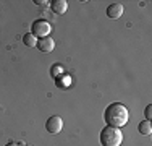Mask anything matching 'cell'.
I'll return each mask as SVG.
<instances>
[{"instance_id":"5bb4252c","label":"cell","mask_w":152,"mask_h":146,"mask_svg":"<svg viewBox=\"0 0 152 146\" xmlns=\"http://www.w3.org/2000/svg\"><path fill=\"white\" fill-rule=\"evenodd\" d=\"M5 146H20V145H18V143H13V141H10V143H7Z\"/></svg>"},{"instance_id":"8992f818","label":"cell","mask_w":152,"mask_h":146,"mask_svg":"<svg viewBox=\"0 0 152 146\" xmlns=\"http://www.w3.org/2000/svg\"><path fill=\"white\" fill-rule=\"evenodd\" d=\"M123 12H125V8H123L121 3H110L107 7V16L110 20H118L123 15Z\"/></svg>"},{"instance_id":"3957f363","label":"cell","mask_w":152,"mask_h":146,"mask_svg":"<svg viewBox=\"0 0 152 146\" xmlns=\"http://www.w3.org/2000/svg\"><path fill=\"white\" fill-rule=\"evenodd\" d=\"M32 34L36 36L37 39H42V38H47V36L50 34V31H52V26H50L49 21L45 20H36L34 23H32Z\"/></svg>"},{"instance_id":"7a4b0ae2","label":"cell","mask_w":152,"mask_h":146,"mask_svg":"<svg viewBox=\"0 0 152 146\" xmlns=\"http://www.w3.org/2000/svg\"><path fill=\"white\" fill-rule=\"evenodd\" d=\"M100 145L102 146H121L123 143V133L117 127H105L100 131Z\"/></svg>"},{"instance_id":"4fadbf2b","label":"cell","mask_w":152,"mask_h":146,"mask_svg":"<svg viewBox=\"0 0 152 146\" xmlns=\"http://www.w3.org/2000/svg\"><path fill=\"white\" fill-rule=\"evenodd\" d=\"M34 3L36 5H41V7H45L49 2H47V0H34Z\"/></svg>"},{"instance_id":"277c9868","label":"cell","mask_w":152,"mask_h":146,"mask_svg":"<svg viewBox=\"0 0 152 146\" xmlns=\"http://www.w3.org/2000/svg\"><path fill=\"white\" fill-rule=\"evenodd\" d=\"M61 128H63V120H61V117H58V115H52L45 122V130L52 135L60 133Z\"/></svg>"},{"instance_id":"6da1fadb","label":"cell","mask_w":152,"mask_h":146,"mask_svg":"<svg viewBox=\"0 0 152 146\" xmlns=\"http://www.w3.org/2000/svg\"><path fill=\"white\" fill-rule=\"evenodd\" d=\"M104 120H105V123L108 127H117V128H120V127L128 123L129 111L126 105L120 104V102H113L108 107H105V111H104Z\"/></svg>"},{"instance_id":"30bf717a","label":"cell","mask_w":152,"mask_h":146,"mask_svg":"<svg viewBox=\"0 0 152 146\" xmlns=\"http://www.w3.org/2000/svg\"><path fill=\"white\" fill-rule=\"evenodd\" d=\"M23 44L28 47H36L37 46V38H36L32 32H26V34L23 36Z\"/></svg>"},{"instance_id":"9a60e30c","label":"cell","mask_w":152,"mask_h":146,"mask_svg":"<svg viewBox=\"0 0 152 146\" xmlns=\"http://www.w3.org/2000/svg\"><path fill=\"white\" fill-rule=\"evenodd\" d=\"M24 146H32V145H24Z\"/></svg>"},{"instance_id":"9c48e42d","label":"cell","mask_w":152,"mask_h":146,"mask_svg":"<svg viewBox=\"0 0 152 146\" xmlns=\"http://www.w3.org/2000/svg\"><path fill=\"white\" fill-rule=\"evenodd\" d=\"M137 130H139L141 135H151L152 133V123H151V120H142V122H139Z\"/></svg>"},{"instance_id":"52a82bcc","label":"cell","mask_w":152,"mask_h":146,"mask_svg":"<svg viewBox=\"0 0 152 146\" xmlns=\"http://www.w3.org/2000/svg\"><path fill=\"white\" fill-rule=\"evenodd\" d=\"M50 8L55 15H65L68 10V2L66 0H52L50 2Z\"/></svg>"},{"instance_id":"ba28073f","label":"cell","mask_w":152,"mask_h":146,"mask_svg":"<svg viewBox=\"0 0 152 146\" xmlns=\"http://www.w3.org/2000/svg\"><path fill=\"white\" fill-rule=\"evenodd\" d=\"M55 85H57V88H60V89L70 88V86H71V76H70V75H66V73H63L61 76L55 78Z\"/></svg>"},{"instance_id":"8fae6325","label":"cell","mask_w":152,"mask_h":146,"mask_svg":"<svg viewBox=\"0 0 152 146\" xmlns=\"http://www.w3.org/2000/svg\"><path fill=\"white\" fill-rule=\"evenodd\" d=\"M65 73V67L63 65H60V63H55V65H52V68H50V75L53 76V78H58V76H61Z\"/></svg>"},{"instance_id":"7c38bea8","label":"cell","mask_w":152,"mask_h":146,"mask_svg":"<svg viewBox=\"0 0 152 146\" xmlns=\"http://www.w3.org/2000/svg\"><path fill=\"white\" fill-rule=\"evenodd\" d=\"M144 114H146V120H151V117H152V105L151 104L146 107V112H144Z\"/></svg>"},{"instance_id":"5b68a950","label":"cell","mask_w":152,"mask_h":146,"mask_svg":"<svg viewBox=\"0 0 152 146\" xmlns=\"http://www.w3.org/2000/svg\"><path fill=\"white\" fill-rule=\"evenodd\" d=\"M37 47L41 52H44V54H49V52H52L53 49H55V41H53L50 36H47V38H42V39H37Z\"/></svg>"}]
</instances>
